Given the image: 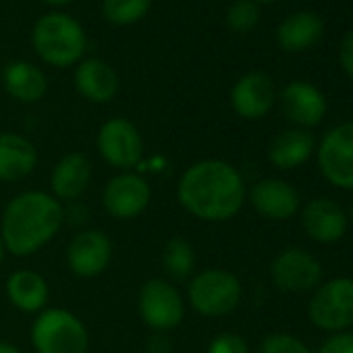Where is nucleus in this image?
Returning <instances> with one entry per match:
<instances>
[{"mask_svg": "<svg viewBox=\"0 0 353 353\" xmlns=\"http://www.w3.org/2000/svg\"><path fill=\"white\" fill-rule=\"evenodd\" d=\"M245 181L227 160L206 158L190 164L176 181L181 208L204 223H227L245 204Z\"/></svg>", "mask_w": 353, "mask_h": 353, "instance_id": "f257e3e1", "label": "nucleus"}, {"mask_svg": "<svg viewBox=\"0 0 353 353\" xmlns=\"http://www.w3.org/2000/svg\"><path fill=\"white\" fill-rule=\"evenodd\" d=\"M65 223L63 204L50 192L30 190L17 194L3 210L0 237L5 250L17 258H28L46 248Z\"/></svg>", "mask_w": 353, "mask_h": 353, "instance_id": "f03ea898", "label": "nucleus"}, {"mask_svg": "<svg viewBox=\"0 0 353 353\" xmlns=\"http://www.w3.org/2000/svg\"><path fill=\"white\" fill-rule=\"evenodd\" d=\"M32 44L44 63L59 69L83 61L85 54L83 28L65 13H48L40 17L32 32Z\"/></svg>", "mask_w": 353, "mask_h": 353, "instance_id": "7ed1b4c3", "label": "nucleus"}, {"mask_svg": "<svg viewBox=\"0 0 353 353\" xmlns=\"http://www.w3.org/2000/svg\"><path fill=\"white\" fill-rule=\"evenodd\" d=\"M36 353H88L90 332L79 316L65 307L42 310L30 328Z\"/></svg>", "mask_w": 353, "mask_h": 353, "instance_id": "20e7f679", "label": "nucleus"}, {"mask_svg": "<svg viewBox=\"0 0 353 353\" xmlns=\"http://www.w3.org/2000/svg\"><path fill=\"white\" fill-rule=\"evenodd\" d=\"M239 279L225 268H206L188 283V301L204 318H221L237 310L241 301Z\"/></svg>", "mask_w": 353, "mask_h": 353, "instance_id": "39448f33", "label": "nucleus"}, {"mask_svg": "<svg viewBox=\"0 0 353 353\" xmlns=\"http://www.w3.org/2000/svg\"><path fill=\"white\" fill-rule=\"evenodd\" d=\"M137 312L154 332H170L185 318V301L168 279H148L137 295Z\"/></svg>", "mask_w": 353, "mask_h": 353, "instance_id": "423d86ee", "label": "nucleus"}, {"mask_svg": "<svg viewBox=\"0 0 353 353\" xmlns=\"http://www.w3.org/2000/svg\"><path fill=\"white\" fill-rule=\"evenodd\" d=\"M307 316L314 326L328 332H345L353 326V279L336 276L316 287Z\"/></svg>", "mask_w": 353, "mask_h": 353, "instance_id": "0eeeda50", "label": "nucleus"}, {"mask_svg": "<svg viewBox=\"0 0 353 353\" xmlns=\"http://www.w3.org/2000/svg\"><path fill=\"white\" fill-rule=\"evenodd\" d=\"M96 148L102 160L121 172L137 166L143 156V139L139 129L123 117L102 123L96 135Z\"/></svg>", "mask_w": 353, "mask_h": 353, "instance_id": "6e6552de", "label": "nucleus"}, {"mask_svg": "<svg viewBox=\"0 0 353 353\" xmlns=\"http://www.w3.org/2000/svg\"><path fill=\"white\" fill-rule=\"evenodd\" d=\"M318 166L324 179L341 190H353V121L332 127L318 145Z\"/></svg>", "mask_w": 353, "mask_h": 353, "instance_id": "1a4fd4ad", "label": "nucleus"}, {"mask_svg": "<svg viewBox=\"0 0 353 353\" xmlns=\"http://www.w3.org/2000/svg\"><path fill=\"white\" fill-rule=\"evenodd\" d=\"M152 202V188L141 174L123 170L114 174L102 190V206L117 221L141 216Z\"/></svg>", "mask_w": 353, "mask_h": 353, "instance_id": "9d476101", "label": "nucleus"}, {"mask_svg": "<svg viewBox=\"0 0 353 353\" xmlns=\"http://www.w3.org/2000/svg\"><path fill=\"white\" fill-rule=\"evenodd\" d=\"M67 266L79 279H94L106 272L112 260V241L100 229H83L67 245Z\"/></svg>", "mask_w": 353, "mask_h": 353, "instance_id": "9b49d317", "label": "nucleus"}, {"mask_svg": "<svg viewBox=\"0 0 353 353\" xmlns=\"http://www.w3.org/2000/svg\"><path fill=\"white\" fill-rule=\"evenodd\" d=\"M270 279L279 291L305 293V291H312L320 285L322 266L305 250L289 248L272 260Z\"/></svg>", "mask_w": 353, "mask_h": 353, "instance_id": "f8f14e48", "label": "nucleus"}, {"mask_svg": "<svg viewBox=\"0 0 353 353\" xmlns=\"http://www.w3.org/2000/svg\"><path fill=\"white\" fill-rule=\"evenodd\" d=\"M276 102V90L270 75L262 71H250L239 77L231 90V106L245 121H258L266 117Z\"/></svg>", "mask_w": 353, "mask_h": 353, "instance_id": "ddd939ff", "label": "nucleus"}, {"mask_svg": "<svg viewBox=\"0 0 353 353\" xmlns=\"http://www.w3.org/2000/svg\"><path fill=\"white\" fill-rule=\"evenodd\" d=\"M279 104L285 119L299 129L320 125L326 114L324 94L307 81H291L279 94Z\"/></svg>", "mask_w": 353, "mask_h": 353, "instance_id": "4468645a", "label": "nucleus"}, {"mask_svg": "<svg viewBox=\"0 0 353 353\" xmlns=\"http://www.w3.org/2000/svg\"><path fill=\"white\" fill-rule=\"evenodd\" d=\"M250 204L268 221H289L299 210V192L285 179L268 176L258 181L250 192Z\"/></svg>", "mask_w": 353, "mask_h": 353, "instance_id": "2eb2a0df", "label": "nucleus"}, {"mask_svg": "<svg viewBox=\"0 0 353 353\" xmlns=\"http://www.w3.org/2000/svg\"><path fill=\"white\" fill-rule=\"evenodd\" d=\"M92 181V162L81 152L65 154L50 172V196L61 204L79 200Z\"/></svg>", "mask_w": 353, "mask_h": 353, "instance_id": "dca6fc26", "label": "nucleus"}, {"mask_svg": "<svg viewBox=\"0 0 353 353\" xmlns=\"http://www.w3.org/2000/svg\"><path fill=\"white\" fill-rule=\"evenodd\" d=\"M301 227L310 239L318 243H334L347 231V214L336 202L328 198H316L303 206Z\"/></svg>", "mask_w": 353, "mask_h": 353, "instance_id": "f3484780", "label": "nucleus"}, {"mask_svg": "<svg viewBox=\"0 0 353 353\" xmlns=\"http://www.w3.org/2000/svg\"><path fill=\"white\" fill-rule=\"evenodd\" d=\"M38 166L36 145L13 131L0 133V181L17 183L34 172Z\"/></svg>", "mask_w": 353, "mask_h": 353, "instance_id": "a211bd4d", "label": "nucleus"}, {"mask_svg": "<svg viewBox=\"0 0 353 353\" xmlns=\"http://www.w3.org/2000/svg\"><path fill=\"white\" fill-rule=\"evenodd\" d=\"M77 92L94 104H106L119 94V75L102 59H83L75 69Z\"/></svg>", "mask_w": 353, "mask_h": 353, "instance_id": "6ab92c4d", "label": "nucleus"}, {"mask_svg": "<svg viewBox=\"0 0 353 353\" xmlns=\"http://www.w3.org/2000/svg\"><path fill=\"white\" fill-rule=\"evenodd\" d=\"M5 291L11 305L26 314H40L42 310H46V303L50 299V287L46 279L40 272L28 268L11 272Z\"/></svg>", "mask_w": 353, "mask_h": 353, "instance_id": "aec40b11", "label": "nucleus"}, {"mask_svg": "<svg viewBox=\"0 0 353 353\" xmlns=\"http://www.w3.org/2000/svg\"><path fill=\"white\" fill-rule=\"evenodd\" d=\"M322 30V19L316 13L297 11L281 21L276 28V42L287 52H303L320 40Z\"/></svg>", "mask_w": 353, "mask_h": 353, "instance_id": "412c9836", "label": "nucleus"}, {"mask_svg": "<svg viewBox=\"0 0 353 353\" xmlns=\"http://www.w3.org/2000/svg\"><path fill=\"white\" fill-rule=\"evenodd\" d=\"M314 152V137L305 129H285L272 137L268 145V160L281 170H291L307 162Z\"/></svg>", "mask_w": 353, "mask_h": 353, "instance_id": "4be33fe9", "label": "nucleus"}, {"mask_svg": "<svg viewBox=\"0 0 353 353\" xmlns=\"http://www.w3.org/2000/svg\"><path fill=\"white\" fill-rule=\"evenodd\" d=\"M3 81L9 96L23 104H34L42 100L48 90L46 75L36 65L26 61H15L7 65L3 71Z\"/></svg>", "mask_w": 353, "mask_h": 353, "instance_id": "5701e85b", "label": "nucleus"}, {"mask_svg": "<svg viewBox=\"0 0 353 353\" xmlns=\"http://www.w3.org/2000/svg\"><path fill=\"white\" fill-rule=\"evenodd\" d=\"M162 268L172 281H188L196 272V250L183 237H170L162 250Z\"/></svg>", "mask_w": 353, "mask_h": 353, "instance_id": "b1692460", "label": "nucleus"}, {"mask_svg": "<svg viewBox=\"0 0 353 353\" xmlns=\"http://www.w3.org/2000/svg\"><path fill=\"white\" fill-rule=\"evenodd\" d=\"M152 0H102V15L112 26H131L143 19Z\"/></svg>", "mask_w": 353, "mask_h": 353, "instance_id": "393cba45", "label": "nucleus"}, {"mask_svg": "<svg viewBox=\"0 0 353 353\" xmlns=\"http://www.w3.org/2000/svg\"><path fill=\"white\" fill-rule=\"evenodd\" d=\"M260 21V7L254 0H235L227 9V26L235 34H250Z\"/></svg>", "mask_w": 353, "mask_h": 353, "instance_id": "a878e982", "label": "nucleus"}, {"mask_svg": "<svg viewBox=\"0 0 353 353\" xmlns=\"http://www.w3.org/2000/svg\"><path fill=\"white\" fill-rule=\"evenodd\" d=\"M258 353H310V349L301 339L289 332H272L262 341Z\"/></svg>", "mask_w": 353, "mask_h": 353, "instance_id": "bb28decb", "label": "nucleus"}, {"mask_svg": "<svg viewBox=\"0 0 353 353\" xmlns=\"http://www.w3.org/2000/svg\"><path fill=\"white\" fill-rule=\"evenodd\" d=\"M206 353H250V347H248V341L237 334V332H221L216 334Z\"/></svg>", "mask_w": 353, "mask_h": 353, "instance_id": "cd10ccee", "label": "nucleus"}, {"mask_svg": "<svg viewBox=\"0 0 353 353\" xmlns=\"http://www.w3.org/2000/svg\"><path fill=\"white\" fill-rule=\"evenodd\" d=\"M318 353H353V332H336L320 347Z\"/></svg>", "mask_w": 353, "mask_h": 353, "instance_id": "c85d7f7f", "label": "nucleus"}, {"mask_svg": "<svg viewBox=\"0 0 353 353\" xmlns=\"http://www.w3.org/2000/svg\"><path fill=\"white\" fill-rule=\"evenodd\" d=\"M339 63L343 67V71L347 73V77L353 81V30H349L339 46Z\"/></svg>", "mask_w": 353, "mask_h": 353, "instance_id": "c756f323", "label": "nucleus"}, {"mask_svg": "<svg viewBox=\"0 0 353 353\" xmlns=\"http://www.w3.org/2000/svg\"><path fill=\"white\" fill-rule=\"evenodd\" d=\"M170 341L164 332H156L152 334V339L148 341V353H170Z\"/></svg>", "mask_w": 353, "mask_h": 353, "instance_id": "7c9ffc66", "label": "nucleus"}, {"mask_svg": "<svg viewBox=\"0 0 353 353\" xmlns=\"http://www.w3.org/2000/svg\"><path fill=\"white\" fill-rule=\"evenodd\" d=\"M0 353H21L17 345L9 343V341H0Z\"/></svg>", "mask_w": 353, "mask_h": 353, "instance_id": "2f4dec72", "label": "nucleus"}, {"mask_svg": "<svg viewBox=\"0 0 353 353\" xmlns=\"http://www.w3.org/2000/svg\"><path fill=\"white\" fill-rule=\"evenodd\" d=\"M42 3H46V5H52V7H63V5H69V3H73V0H42Z\"/></svg>", "mask_w": 353, "mask_h": 353, "instance_id": "473e14b6", "label": "nucleus"}, {"mask_svg": "<svg viewBox=\"0 0 353 353\" xmlns=\"http://www.w3.org/2000/svg\"><path fill=\"white\" fill-rule=\"evenodd\" d=\"M5 256H7V250H5V243H3V237H0V264H3V260H5Z\"/></svg>", "mask_w": 353, "mask_h": 353, "instance_id": "72a5a7b5", "label": "nucleus"}, {"mask_svg": "<svg viewBox=\"0 0 353 353\" xmlns=\"http://www.w3.org/2000/svg\"><path fill=\"white\" fill-rule=\"evenodd\" d=\"M254 3L258 5V3H262V5H268V3H274V0H254Z\"/></svg>", "mask_w": 353, "mask_h": 353, "instance_id": "f704fd0d", "label": "nucleus"}, {"mask_svg": "<svg viewBox=\"0 0 353 353\" xmlns=\"http://www.w3.org/2000/svg\"><path fill=\"white\" fill-rule=\"evenodd\" d=\"M351 219H353V204H351Z\"/></svg>", "mask_w": 353, "mask_h": 353, "instance_id": "c9c22d12", "label": "nucleus"}]
</instances>
